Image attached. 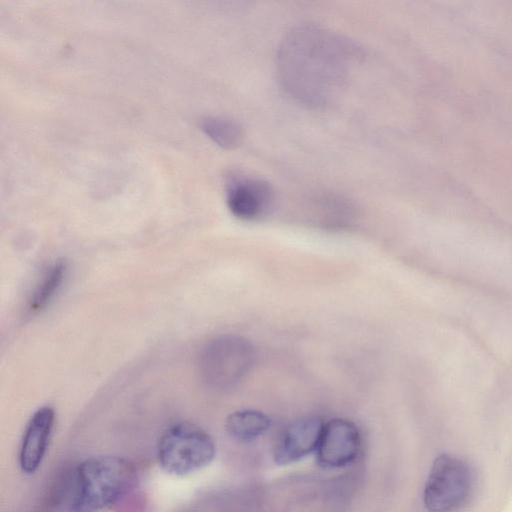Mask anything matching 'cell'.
Wrapping results in <instances>:
<instances>
[{"instance_id": "cell-1", "label": "cell", "mask_w": 512, "mask_h": 512, "mask_svg": "<svg viewBox=\"0 0 512 512\" xmlns=\"http://www.w3.org/2000/svg\"><path fill=\"white\" fill-rule=\"evenodd\" d=\"M359 56V48L338 33L315 24H301L280 43L278 80L297 102L324 107L340 95Z\"/></svg>"}, {"instance_id": "cell-9", "label": "cell", "mask_w": 512, "mask_h": 512, "mask_svg": "<svg viewBox=\"0 0 512 512\" xmlns=\"http://www.w3.org/2000/svg\"><path fill=\"white\" fill-rule=\"evenodd\" d=\"M55 412L49 406L37 409L26 424L19 449L22 472L32 474L40 467L49 446Z\"/></svg>"}, {"instance_id": "cell-11", "label": "cell", "mask_w": 512, "mask_h": 512, "mask_svg": "<svg viewBox=\"0 0 512 512\" xmlns=\"http://www.w3.org/2000/svg\"><path fill=\"white\" fill-rule=\"evenodd\" d=\"M66 272L67 266L63 261H57L47 268L29 299L28 309L31 312H39L49 304L60 289Z\"/></svg>"}, {"instance_id": "cell-10", "label": "cell", "mask_w": 512, "mask_h": 512, "mask_svg": "<svg viewBox=\"0 0 512 512\" xmlns=\"http://www.w3.org/2000/svg\"><path fill=\"white\" fill-rule=\"evenodd\" d=\"M271 425L269 417L255 409H242L231 413L225 422L227 433L241 442H250L263 435Z\"/></svg>"}, {"instance_id": "cell-8", "label": "cell", "mask_w": 512, "mask_h": 512, "mask_svg": "<svg viewBox=\"0 0 512 512\" xmlns=\"http://www.w3.org/2000/svg\"><path fill=\"white\" fill-rule=\"evenodd\" d=\"M324 423L318 415H306L290 423L275 444V463H295L316 451Z\"/></svg>"}, {"instance_id": "cell-2", "label": "cell", "mask_w": 512, "mask_h": 512, "mask_svg": "<svg viewBox=\"0 0 512 512\" xmlns=\"http://www.w3.org/2000/svg\"><path fill=\"white\" fill-rule=\"evenodd\" d=\"M74 480L71 510L96 512L115 503L133 487L136 468L119 456H94L78 465Z\"/></svg>"}, {"instance_id": "cell-12", "label": "cell", "mask_w": 512, "mask_h": 512, "mask_svg": "<svg viewBox=\"0 0 512 512\" xmlns=\"http://www.w3.org/2000/svg\"><path fill=\"white\" fill-rule=\"evenodd\" d=\"M200 127L214 143L224 149L237 147L243 139L241 126L225 117H205L200 121Z\"/></svg>"}, {"instance_id": "cell-6", "label": "cell", "mask_w": 512, "mask_h": 512, "mask_svg": "<svg viewBox=\"0 0 512 512\" xmlns=\"http://www.w3.org/2000/svg\"><path fill=\"white\" fill-rule=\"evenodd\" d=\"M361 445L357 426L343 418L324 423L316 449L317 463L325 469L342 468L357 457Z\"/></svg>"}, {"instance_id": "cell-5", "label": "cell", "mask_w": 512, "mask_h": 512, "mask_svg": "<svg viewBox=\"0 0 512 512\" xmlns=\"http://www.w3.org/2000/svg\"><path fill=\"white\" fill-rule=\"evenodd\" d=\"M216 454L212 437L201 427L179 422L160 436L157 459L161 468L172 475L184 476L209 465Z\"/></svg>"}, {"instance_id": "cell-3", "label": "cell", "mask_w": 512, "mask_h": 512, "mask_svg": "<svg viewBox=\"0 0 512 512\" xmlns=\"http://www.w3.org/2000/svg\"><path fill=\"white\" fill-rule=\"evenodd\" d=\"M475 485V474L468 462L442 454L433 462L424 485V507L427 512H460L471 501Z\"/></svg>"}, {"instance_id": "cell-4", "label": "cell", "mask_w": 512, "mask_h": 512, "mask_svg": "<svg viewBox=\"0 0 512 512\" xmlns=\"http://www.w3.org/2000/svg\"><path fill=\"white\" fill-rule=\"evenodd\" d=\"M256 358L253 345L234 334L218 335L204 344L198 356L202 381L216 389L238 384L250 371Z\"/></svg>"}, {"instance_id": "cell-7", "label": "cell", "mask_w": 512, "mask_h": 512, "mask_svg": "<svg viewBox=\"0 0 512 512\" xmlns=\"http://www.w3.org/2000/svg\"><path fill=\"white\" fill-rule=\"evenodd\" d=\"M273 200L270 185L258 178L233 175L226 182V202L238 219L254 221L267 213Z\"/></svg>"}]
</instances>
